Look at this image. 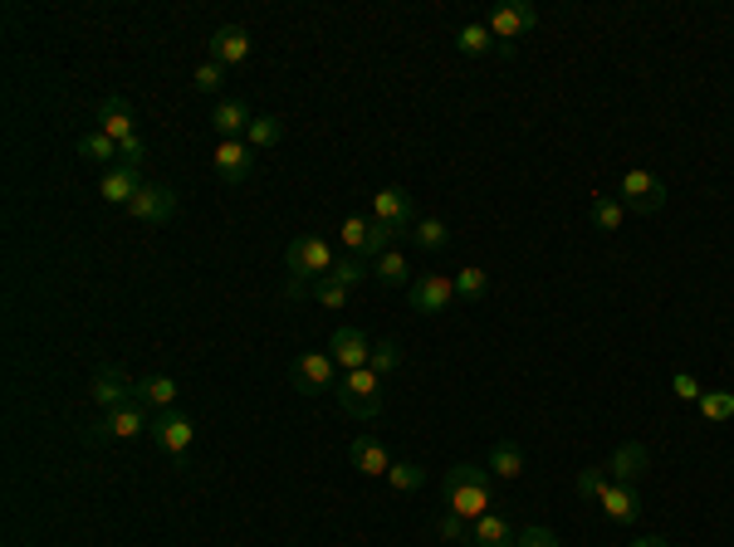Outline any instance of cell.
<instances>
[{
    "mask_svg": "<svg viewBox=\"0 0 734 547\" xmlns=\"http://www.w3.org/2000/svg\"><path fill=\"white\" fill-rule=\"evenodd\" d=\"M176 191L172 186H157V182H147L138 196H133V206H128V216L133 220H147V225H167V220L176 216Z\"/></svg>",
    "mask_w": 734,
    "mask_h": 547,
    "instance_id": "cell-14",
    "label": "cell"
},
{
    "mask_svg": "<svg viewBox=\"0 0 734 547\" xmlns=\"http://www.w3.org/2000/svg\"><path fill=\"white\" fill-rule=\"evenodd\" d=\"M329 279H339V283H348V289H358L363 279H372V269H367L358 255H339V265H333Z\"/></svg>",
    "mask_w": 734,
    "mask_h": 547,
    "instance_id": "cell-36",
    "label": "cell"
},
{
    "mask_svg": "<svg viewBox=\"0 0 734 547\" xmlns=\"http://www.w3.org/2000/svg\"><path fill=\"white\" fill-rule=\"evenodd\" d=\"M450 303H456V279L450 274H422V279H412V309L422 318H436Z\"/></svg>",
    "mask_w": 734,
    "mask_h": 547,
    "instance_id": "cell-12",
    "label": "cell"
},
{
    "mask_svg": "<svg viewBox=\"0 0 734 547\" xmlns=\"http://www.w3.org/2000/svg\"><path fill=\"white\" fill-rule=\"evenodd\" d=\"M255 123V113H250V98H240V93H230V98H220L211 108V132L220 142H230V137H245V128Z\"/></svg>",
    "mask_w": 734,
    "mask_h": 547,
    "instance_id": "cell-18",
    "label": "cell"
},
{
    "mask_svg": "<svg viewBox=\"0 0 734 547\" xmlns=\"http://www.w3.org/2000/svg\"><path fill=\"white\" fill-rule=\"evenodd\" d=\"M490 293V274L485 269H460V279H456V299H466V303H480Z\"/></svg>",
    "mask_w": 734,
    "mask_h": 547,
    "instance_id": "cell-33",
    "label": "cell"
},
{
    "mask_svg": "<svg viewBox=\"0 0 734 547\" xmlns=\"http://www.w3.org/2000/svg\"><path fill=\"white\" fill-rule=\"evenodd\" d=\"M285 265H289L285 293H289V299H303L313 279H329L333 265H339V255H333V245L323 235H299V240H289Z\"/></svg>",
    "mask_w": 734,
    "mask_h": 547,
    "instance_id": "cell-2",
    "label": "cell"
},
{
    "mask_svg": "<svg viewBox=\"0 0 734 547\" xmlns=\"http://www.w3.org/2000/svg\"><path fill=\"white\" fill-rule=\"evenodd\" d=\"M138 401L147 406V410H172L176 406V396H182V386H176V376H167V372H152V376H142L138 386Z\"/></svg>",
    "mask_w": 734,
    "mask_h": 547,
    "instance_id": "cell-23",
    "label": "cell"
},
{
    "mask_svg": "<svg viewBox=\"0 0 734 547\" xmlns=\"http://www.w3.org/2000/svg\"><path fill=\"white\" fill-rule=\"evenodd\" d=\"M603 469H607L612 484H642L646 475H652V450H646L642 440H622V445L603 459Z\"/></svg>",
    "mask_w": 734,
    "mask_h": 547,
    "instance_id": "cell-11",
    "label": "cell"
},
{
    "mask_svg": "<svg viewBox=\"0 0 734 547\" xmlns=\"http://www.w3.org/2000/svg\"><path fill=\"white\" fill-rule=\"evenodd\" d=\"M632 547H670V543H666V538H636Z\"/></svg>",
    "mask_w": 734,
    "mask_h": 547,
    "instance_id": "cell-43",
    "label": "cell"
},
{
    "mask_svg": "<svg viewBox=\"0 0 734 547\" xmlns=\"http://www.w3.org/2000/svg\"><path fill=\"white\" fill-rule=\"evenodd\" d=\"M133 376H128V366L123 362H103L99 372L89 376V396H93V406L108 416V410H118V406H128V401H138V392H133Z\"/></svg>",
    "mask_w": 734,
    "mask_h": 547,
    "instance_id": "cell-8",
    "label": "cell"
},
{
    "mask_svg": "<svg viewBox=\"0 0 734 547\" xmlns=\"http://www.w3.org/2000/svg\"><path fill=\"white\" fill-rule=\"evenodd\" d=\"M597 509H603V519L607 523H636L642 519V509H646V499H642V489L636 484H612L607 479V489H603V499H597Z\"/></svg>",
    "mask_w": 734,
    "mask_h": 547,
    "instance_id": "cell-13",
    "label": "cell"
},
{
    "mask_svg": "<svg viewBox=\"0 0 734 547\" xmlns=\"http://www.w3.org/2000/svg\"><path fill=\"white\" fill-rule=\"evenodd\" d=\"M367 366H372L377 376L397 372V366H402V342H397V338H382V342H372V357H367Z\"/></svg>",
    "mask_w": 734,
    "mask_h": 547,
    "instance_id": "cell-34",
    "label": "cell"
},
{
    "mask_svg": "<svg viewBox=\"0 0 734 547\" xmlns=\"http://www.w3.org/2000/svg\"><path fill=\"white\" fill-rule=\"evenodd\" d=\"M440 499H446L450 513L475 523V519H485V513H495V475H490L485 465L460 459V465H450L446 475H440Z\"/></svg>",
    "mask_w": 734,
    "mask_h": 547,
    "instance_id": "cell-1",
    "label": "cell"
},
{
    "mask_svg": "<svg viewBox=\"0 0 734 547\" xmlns=\"http://www.w3.org/2000/svg\"><path fill=\"white\" fill-rule=\"evenodd\" d=\"M700 416H706L710 426L734 420V392H706V396H700Z\"/></svg>",
    "mask_w": 734,
    "mask_h": 547,
    "instance_id": "cell-35",
    "label": "cell"
},
{
    "mask_svg": "<svg viewBox=\"0 0 734 547\" xmlns=\"http://www.w3.org/2000/svg\"><path fill=\"white\" fill-rule=\"evenodd\" d=\"M142 430H152V410L142 401H128L99 420V426H83V445H103V440H138Z\"/></svg>",
    "mask_w": 734,
    "mask_h": 547,
    "instance_id": "cell-5",
    "label": "cell"
},
{
    "mask_svg": "<svg viewBox=\"0 0 734 547\" xmlns=\"http://www.w3.org/2000/svg\"><path fill=\"white\" fill-rule=\"evenodd\" d=\"M367 230H372V216H348V220H343V249H348V255H363Z\"/></svg>",
    "mask_w": 734,
    "mask_h": 547,
    "instance_id": "cell-37",
    "label": "cell"
},
{
    "mask_svg": "<svg viewBox=\"0 0 734 547\" xmlns=\"http://www.w3.org/2000/svg\"><path fill=\"white\" fill-rule=\"evenodd\" d=\"M587 216H593V225L603 230V235H617V230H622V220H627V206L617 201V196H593Z\"/></svg>",
    "mask_w": 734,
    "mask_h": 547,
    "instance_id": "cell-30",
    "label": "cell"
},
{
    "mask_svg": "<svg viewBox=\"0 0 734 547\" xmlns=\"http://www.w3.org/2000/svg\"><path fill=\"white\" fill-rule=\"evenodd\" d=\"M372 220L392 230L397 240H406L422 216H416V201H412V191H406V186H382V191L372 196Z\"/></svg>",
    "mask_w": 734,
    "mask_h": 547,
    "instance_id": "cell-9",
    "label": "cell"
},
{
    "mask_svg": "<svg viewBox=\"0 0 734 547\" xmlns=\"http://www.w3.org/2000/svg\"><path fill=\"white\" fill-rule=\"evenodd\" d=\"M485 469L495 479H519L524 469H529V459H524V450L514 445V440H495V445H490V455H485Z\"/></svg>",
    "mask_w": 734,
    "mask_h": 547,
    "instance_id": "cell-24",
    "label": "cell"
},
{
    "mask_svg": "<svg viewBox=\"0 0 734 547\" xmlns=\"http://www.w3.org/2000/svg\"><path fill=\"white\" fill-rule=\"evenodd\" d=\"M329 357L339 362V372H358V366H367V357H372V338L363 328H353V323H343L329 338Z\"/></svg>",
    "mask_w": 734,
    "mask_h": 547,
    "instance_id": "cell-15",
    "label": "cell"
},
{
    "mask_svg": "<svg viewBox=\"0 0 734 547\" xmlns=\"http://www.w3.org/2000/svg\"><path fill=\"white\" fill-rule=\"evenodd\" d=\"M456 49H460L466 59H490V55H500V45H495V35H490L485 20H475V25H460Z\"/></svg>",
    "mask_w": 734,
    "mask_h": 547,
    "instance_id": "cell-27",
    "label": "cell"
},
{
    "mask_svg": "<svg viewBox=\"0 0 734 547\" xmlns=\"http://www.w3.org/2000/svg\"><path fill=\"white\" fill-rule=\"evenodd\" d=\"M406 240H412L416 249H426V255H440V249H450V225L440 216H422Z\"/></svg>",
    "mask_w": 734,
    "mask_h": 547,
    "instance_id": "cell-26",
    "label": "cell"
},
{
    "mask_svg": "<svg viewBox=\"0 0 734 547\" xmlns=\"http://www.w3.org/2000/svg\"><path fill=\"white\" fill-rule=\"evenodd\" d=\"M514 543H519V533H514L505 513H485V519L470 523V547H514Z\"/></svg>",
    "mask_w": 734,
    "mask_h": 547,
    "instance_id": "cell-22",
    "label": "cell"
},
{
    "mask_svg": "<svg viewBox=\"0 0 734 547\" xmlns=\"http://www.w3.org/2000/svg\"><path fill=\"white\" fill-rule=\"evenodd\" d=\"M142 172H138V166H108V172H103V182H99V191H103V201H108V206H123V210H128L133 206V196H138L142 191Z\"/></svg>",
    "mask_w": 734,
    "mask_h": 547,
    "instance_id": "cell-19",
    "label": "cell"
},
{
    "mask_svg": "<svg viewBox=\"0 0 734 547\" xmlns=\"http://www.w3.org/2000/svg\"><path fill=\"white\" fill-rule=\"evenodd\" d=\"M220 83H226V69H220L216 59H206V65L192 73V89L196 93H220Z\"/></svg>",
    "mask_w": 734,
    "mask_h": 547,
    "instance_id": "cell-40",
    "label": "cell"
},
{
    "mask_svg": "<svg viewBox=\"0 0 734 547\" xmlns=\"http://www.w3.org/2000/svg\"><path fill=\"white\" fill-rule=\"evenodd\" d=\"M348 459H353V469H358V475H367V479H387V469L397 465L392 455H387V445L382 440H372V435H358L348 445Z\"/></svg>",
    "mask_w": 734,
    "mask_h": 547,
    "instance_id": "cell-21",
    "label": "cell"
},
{
    "mask_svg": "<svg viewBox=\"0 0 734 547\" xmlns=\"http://www.w3.org/2000/svg\"><path fill=\"white\" fill-rule=\"evenodd\" d=\"M436 538L440 543H470V523L460 519V513H446V519L436 523Z\"/></svg>",
    "mask_w": 734,
    "mask_h": 547,
    "instance_id": "cell-41",
    "label": "cell"
},
{
    "mask_svg": "<svg viewBox=\"0 0 734 547\" xmlns=\"http://www.w3.org/2000/svg\"><path fill=\"white\" fill-rule=\"evenodd\" d=\"M211 59L220 69H236L250 59V30L245 25H220L211 35Z\"/></svg>",
    "mask_w": 734,
    "mask_h": 547,
    "instance_id": "cell-20",
    "label": "cell"
},
{
    "mask_svg": "<svg viewBox=\"0 0 734 547\" xmlns=\"http://www.w3.org/2000/svg\"><path fill=\"white\" fill-rule=\"evenodd\" d=\"M339 406H343V416H353V420H372V416H382V376L372 372V366H358V372H343V382H339Z\"/></svg>",
    "mask_w": 734,
    "mask_h": 547,
    "instance_id": "cell-3",
    "label": "cell"
},
{
    "mask_svg": "<svg viewBox=\"0 0 734 547\" xmlns=\"http://www.w3.org/2000/svg\"><path fill=\"white\" fill-rule=\"evenodd\" d=\"M147 435L157 440V450H167V455L182 465L186 450H192V440H196V426H192V416H182V410H157Z\"/></svg>",
    "mask_w": 734,
    "mask_h": 547,
    "instance_id": "cell-10",
    "label": "cell"
},
{
    "mask_svg": "<svg viewBox=\"0 0 734 547\" xmlns=\"http://www.w3.org/2000/svg\"><path fill=\"white\" fill-rule=\"evenodd\" d=\"M211 166L226 186H240V182H250V172H255V152L245 147V137H230V142L216 147Z\"/></svg>",
    "mask_w": 734,
    "mask_h": 547,
    "instance_id": "cell-16",
    "label": "cell"
},
{
    "mask_svg": "<svg viewBox=\"0 0 734 547\" xmlns=\"http://www.w3.org/2000/svg\"><path fill=\"white\" fill-rule=\"evenodd\" d=\"M367 269H372V279L382 283V289H402V283H412V259H406L402 249H387V255H377Z\"/></svg>",
    "mask_w": 734,
    "mask_h": 547,
    "instance_id": "cell-25",
    "label": "cell"
},
{
    "mask_svg": "<svg viewBox=\"0 0 734 547\" xmlns=\"http://www.w3.org/2000/svg\"><path fill=\"white\" fill-rule=\"evenodd\" d=\"M387 484H392L397 493H416L426 484V469L422 465H412V459H397L392 469H387Z\"/></svg>",
    "mask_w": 734,
    "mask_h": 547,
    "instance_id": "cell-32",
    "label": "cell"
},
{
    "mask_svg": "<svg viewBox=\"0 0 734 547\" xmlns=\"http://www.w3.org/2000/svg\"><path fill=\"white\" fill-rule=\"evenodd\" d=\"M603 489H607V469L603 465H587L578 469V499H603Z\"/></svg>",
    "mask_w": 734,
    "mask_h": 547,
    "instance_id": "cell-39",
    "label": "cell"
},
{
    "mask_svg": "<svg viewBox=\"0 0 734 547\" xmlns=\"http://www.w3.org/2000/svg\"><path fill=\"white\" fill-rule=\"evenodd\" d=\"M485 25H490V35H495V45H500V59H514L519 39L539 30V5H529V0H514V5L490 10Z\"/></svg>",
    "mask_w": 734,
    "mask_h": 547,
    "instance_id": "cell-4",
    "label": "cell"
},
{
    "mask_svg": "<svg viewBox=\"0 0 734 547\" xmlns=\"http://www.w3.org/2000/svg\"><path fill=\"white\" fill-rule=\"evenodd\" d=\"M514 547H559V533L543 528V523H529V528L519 533V543H514Z\"/></svg>",
    "mask_w": 734,
    "mask_h": 547,
    "instance_id": "cell-42",
    "label": "cell"
},
{
    "mask_svg": "<svg viewBox=\"0 0 734 547\" xmlns=\"http://www.w3.org/2000/svg\"><path fill=\"white\" fill-rule=\"evenodd\" d=\"M670 396H676V401H686V406H700L706 386H700L690 372H670Z\"/></svg>",
    "mask_w": 734,
    "mask_h": 547,
    "instance_id": "cell-38",
    "label": "cell"
},
{
    "mask_svg": "<svg viewBox=\"0 0 734 547\" xmlns=\"http://www.w3.org/2000/svg\"><path fill=\"white\" fill-rule=\"evenodd\" d=\"M339 382H343V372H339V362H333L329 352H299L289 362V386L299 396H319V392H339Z\"/></svg>",
    "mask_w": 734,
    "mask_h": 547,
    "instance_id": "cell-6",
    "label": "cell"
},
{
    "mask_svg": "<svg viewBox=\"0 0 734 547\" xmlns=\"http://www.w3.org/2000/svg\"><path fill=\"white\" fill-rule=\"evenodd\" d=\"M285 142V118H275V113H255V123L245 128V147L250 152H269V147Z\"/></svg>",
    "mask_w": 734,
    "mask_h": 547,
    "instance_id": "cell-28",
    "label": "cell"
},
{
    "mask_svg": "<svg viewBox=\"0 0 734 547\" xmlns=\"http://www.w3.org/2000/svg\"><path fill=\"white\" fill-rule=\"evenodd\" d=\"M99 132H108L118 147L138 142V118H133V103L118 98V93H108V98L99 103Z\"/></svg>",
    "mask_w": 734,
    "mask_h": 547,
    "instance_id": "cell-17",
    "label": "cell"
},
{
    "mask_svg": "<svg viewBox=\"0 0 734 547\" xmlns=\"http://www.w3.org/2000/svg\"><path fill=\"white\" fill-rule=\"evenodd\" d=\"M79 156H83V162H93V166H103V172H108V166H118V162H123V147L113 142L108 132H99V128H93V132L79 142Z\"/></svg>",
    "mask_w": 734,
    "mask_h": 547,
    "instance_id": "cell-29",
    "label": "cell"
},
{
    "mask_svg": "<svg viewBox=\"0 0 734 547\" xmlns=\"http://www.w3.org/2000/svg\"><path fill=\"white\" fill-rule=\"evenodd\" d=\"M617 201L627 210H636V216H656V210L666 206V182H661L656 172H646V166H632V172H622Z\"/></svg>",
    "mask_w": 734,
    "mask_h": 547,
    "instance_id": "cell-7",
    "label": "cell"
},
{
    "mask_svg": "<svg viewBox=\"0 0 734 547\" xmlns=\"http://www.w3.org/2000/svg\"><path fill=\"white\" fill-rule=\"evenodd\" d=\"M303 299L323 303V309H343V303L353 299V289H348V283H339V279H313V283H309V293H303Z\"/></svg>",
    "mask_w": 734,
    "mask_h": 547,
    "instance_id": "cell-31",
    "label": "cell"
}]
</instances>
